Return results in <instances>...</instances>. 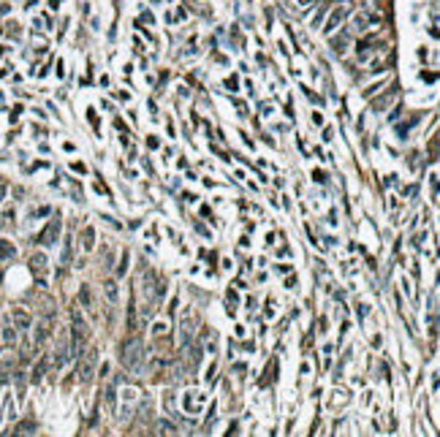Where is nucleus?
I'll use <instances>...</instances> for the list:
<instances>
[{
	"mask_svg": "<svg viewBox=\"0 0 440 437\" xmlns=\"http://www.w3.org/2000/svg\"><path fill=\"white\" fill-rule=\"evenodd\" d=\"M120 356H123V364L128 367L131 372H139L142 370V364H144V345H142V339H136L131 337L123 345V350H120Z\"/></svg>",
	"mask_w": 440,
	"mask_h": 437,
	"instance_id": "obj_1",
	"label": "nucleus"
},
{
	"mask_svg": "<svg viewBox=\"0 0 440 437\" xmlns=\"http://www.w3.org/2000/svg\"><path fill=\"white\" fill-rule=\"evenodd\" d=\"M84 342H87V323H84V318L79 312H71V348H74V356L82 353Z\"/></svg>",
	"mask_w": 440,
	"mask_h": 437,
	"instance_id": "obj_2",
	"label": "nucleus"
},
{
	"mask_svg": "<svg viewBox=\"0 0 440 437\" xmlns=\"http://www.w3.org/2000/svg\"><path fill=\"white\" fill-rule=\"evenodd\" d=\"M351 11H353V3H351V0H345V3H340V6H337V8H334V11H332L329 22L323 25V30H326V33L337 30L340 25H342L345 19H348V14H351Z\"/></svg>",
	"mask_w": 440,
	"mask_h": 437,
	"instance_id": "obj_3",
	"label": "nucleus"
},
{
	"mask_svg": "<svg viewBox=\"0 0 440 437\" xmlns=\"http://www.w3.org/2000/svg\"><path fill=\"white\" fill-rule=\"evenodd\" d=\"M92 375H96V353H90L84 361H79V380L82 383H90Z\"/></svg>",
	"mask_w": 440,
	"mask_h": 437,
	"instance_id": "obj_4",
	"label": "nucleus"
},
{
	"mask_svg": "<svg viewBox=\"0 0 440 437\" xmlns=\"http://www.w3.org/2000/svg\"><path fill=\"white\" fill-rule=\"evenodd\" d=\"M11 318H14V323H16V331H28L30 329V312L25 310V307H14L11 310Z\"/></svg>",
	"mask_w": 440,
	"mask_h": 437,
	"instance_id": "obj_5",
	"label": "nucleus"
},
{
	"mask_svg": "<svg viewBox=\"0 0 440 437\" xmlns=\"http://www.w3.org/2000/svg\"><path fill=\"white\" fill-rule=\"evenodd\" d=\"M57 234H60V217L57 220H52L49 226L41 231V236H38V242L41 245H55V239H57Z\"/></svg>",
	"mask_w": 440,
	"mask_h": 437,
	"instance_id": "obj_6",
	"label": "nucleus"
},
{
	"mask_svg": "<svg viewBox=\"0 0 440 437\" xmlns=\"http://www.w3.org/2000/svg\"><path fill=\"white\" fill-rule=\"evenodd\" d=\"M47 266H49V263H47V255H44V253H36V255L30 258V269L36 272L38 277H44V274H47Z\"/></svg>",
	"mask_w": 440,
	"mask_h": 437,
	"instance_id": "obj_7",
	"label": "nucleus"
},
{
	"mask_svg": "<svg viewBox=\"0 0 440 437\" xmlns=\"http://www.w3.org/2000/svg\"><path fill=\"white\" fill-rule=\"evenodd\" d=\"M49 329H52V326H49L47 321H41L38 326H36V337H33V342H36V348H38V345H44V342H47V337H49Z\"/></svg>",
	"mask_w": 440,
	"mask_h": 437,
	"instance_id": "obj_8",
	"label": "nucleus"
},
{
	"mask_svg": "<svg viewBox=\"0 0 440 437\" xmlns=\"http://www.w3.org/2000/svg\"><path fill=\"white\" fill-rule=\"evenodd\" d=\"M103 290H106V299H109L111 304H117V302H120V294H117V282H114V280H106V282H103Z\"/></svg>",
	"mask_w": 440,
	"mask_h": 437,
	"instance_id": "obj_9",
	"label": "nucleus"
},
{
	"mask_svg": "<svg viewBox=\"0 0 440 437\" xmlns=\"http://www.w3.org/2000/svg\"><path fill=\"white\" fill-rule=\"evenodd\" d=\"M3 342H6V348H14L16 345V326H3Z\"/></svg>",
	"mask_w": 440,
	"mask_h": 437,
	"instance_id": "obj_10",
	"label": "nucleus"
},
{
	"mask_svg": "<svg viewBox=\"0 0 440 437\" xmlns=\"http://www.w3.org/2000/svg\"><path fill=\"white\" fill-rule=\"evenodd\" d=\"M82 245H84V250H92V247H96V231H92V228H84Z\"/></svg>",
	"mask_w": 440,
	"mask_h": 437,
	"instance_id": "obj_11",
	"label": "nucleus"
},
{
	"mask_svg": "<svg viewBox=\"0 0 440 437\" xmlns=\"http://www.w3.org/2000/svg\"><path fill=\"white\" fill-rule=\"evenodd\" d=\"M14 245L11 242H6V239H3V242H0V258H3V261H8V258H14Z\"/></svg>",
	"mask_w": 440,
	"mask_h": 437,
	"instance_id": "obj_12",
	"label": "nucleus"
},
{
	"mask_svg": "<svg viewBox=\"0 0 440 437\" xmlns=\"http://www.w3.org/2000/svg\"><path fill=\"white\" fill-rule=\"evenodd\" d=\"M74 258V239L65 236V247H63V263H71Z\"/></svg>",
	"mask_w": 440,
	"mask_h": 437,
	"instance_id": "obj_13",
	"label": "nucleus"
},
{
	"mask_svg": "<svg viewBox=\"0 0 440 437\" xmlns=\"http://www.w3.org/2000/svg\"><path fill=\"white\" fill-rule=\"evenodd\" d=\"M47 367H49V358H41V361L36 364V370H33V380H41V378H44Z\"/></svg>",
	"mask_w": 440,
	"mask_h": 437,
	"instance_id": "obj_14",
	"label": "nucleus"
},
{
	"mask_svg": "<svg viewBox=\"0 0 440 437\" xmlns=\"http://www.w3.org/2000/svg\"><path fill=\"white\" fill-rule=\"evenodd\" d=\"M367 25H369V16L367 14H356V16H353V28H356V30H364Z\"/></svg>",
	"mask_w": 440,
	"mask_h": 437,
	"instance_id": "obj_15",
	"label": "nucleus"
},
{
	"mask_svg": "<svg viewBox=\"0 0 440 437\" xmlns=\"http://www.w3.org/2000/svg\"><path fill=\"white\" fill-rule=\"evenodd\" d=\"M79 299H82V304H84V307H92V296H90V285H82V288H79Z\"/></svg>",
	"mask_w": 440,
	"mask_h": 437,
	"instance_id": "obj_16",
	"label": "nucleus"
},
{
	"mask_svg": "<svg viewBox=\"0 0 440 437\" xmlns=\"http://www.w3.org/2000/svg\"><path fill=\"white\" fill-rule=\"evenodd\" d=\"M158 432H160V434H177V426L171 424V421H160V424H158Z\"/></svg>",
	"mask_w": 440,
	"mask_h": 437,
	"instance_id": "obj_17",
	"label": "nucleus"
},
{
	"mask_svg": "<svg viewBox=\"0 0 440 437\" xmlns=\"http://www.w3.org/2000/svg\"><path fill=\"white\" fill-rule=\"evenodd\" d=\"M128 329H136V304L131 302V304H128Z\"/></svg>",
	"mask_w": 440,
	"mask_h": 437,
	"instance_id": "obj_18",
	"label": "nucleus"
},
{
	"mask_svg": "<svg viewBox=\"0 0 440 437\" xmlns=\"http://www.w3.org/2000/svg\"><path fill=\"white\" fill-rule=\"evenodd\" d=\"M33 429H36V424H30V421H25L16 426V434H33Z\"/></svg>",
	"mask_w": 440,
	"mask_h": 437,
	"instance_id": "obj_19",
	"label": "nucleus"
},
{
	"mask_svg": "<svg viewBox=\"0 0 440 437\" xmlns=\"http://www.w3.org/2000/svg\"><path fill=\"white\" fill-rule=\"evenodd\" d=\"M381 87H383V82H375V84H373V87H369V90H364V95L369 98V95H373V92H378Z\"/></svg>",
	"mask_w": 440,
	"mask_h": 437,
	"instance_id": "obj_20",
	"label": "nucleus"
},
{
	"mask_svg": "<svg viewBox=\"0 0 440 437\" xmlns=\"http://www.w3.org/2000/svg\"><path fill=\"white\" fill-rule=\"evenodd\" d=\"M106 402H109V405H114V385H109V389H106Z\"/></svg>",
	"mask_w": 440,
	"mask_h": 437,
	"instance_id": "obj_21",
	"label": "nucleus"
},
{
	"mask_svg": "<svg viewBox=\"0 0 440 437\" xmlns=\"http://www.w3.org/2000/svg\"><path fill=\"white\" fill-rule=\"evenodd\" d=\"M299 3H310V0H299Z\"/></svg>",
	"mask_w": 440,
	"mask_h": 437,
	"instance_id": "obj_22",
	"label": "nucleus"
},
{
	"mask_svg": "<svg viewBox=\"0 0 440 437\" xmlns=\"http://www.w3.org/2000/svg\"><path fill=\"white\" fill-rule=\"evenodd\" d=\"M0 353H3V345H0Z\"/></svg>",
	"mask_w": 440,
	"mask_h": 437,
	"instance_id": "obj_23",
	"label": "nucleus"
}]
</instances>
